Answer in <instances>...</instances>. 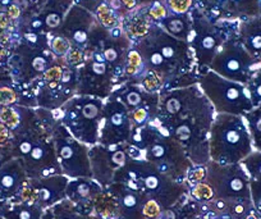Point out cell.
<instances>
[{
  "mask_svg": "<svg viewBox=\"0 0 261 219\" xmlns=\"http://www.w3.org/2000/svg\"><path fill=\"white\" fill-rule=\"evenodd\" d=\"M107 188L118 200V219H145L142 215V205L147 198L146 195L118 182H113Z\"/></svg>",
  "mask_w": 261,
  "mask_h": 219,
  "instance_id": "19",
  "label": "cell"
},
{
  "mask_svg": "<svg viewBox=\"0 0 261 219\" xmlns=\"http://www.w3.org/2000/svg\"><path fill=\"white\" fill-rule=\"evenodd\" d=\"M199 86L212 103L217 114L245 115L253 109L246 85L223 79L213 70L202 73L199 77Z\"/></svg>",
  "mask_w": 261,
  "mask_h": 219,
  "instance_id": "5",
  "label": "cell"
},
{
  "mask_svg": "<svg viewBox=\"0 0 261 219\" xmlns=\"http://www.w3.org/2000/svg\"><path fill=\"white\" fill-rule=\"evenodd\" d=\"M163 210L164 209L162 208V205L156 200L151 198L145 199L144 205H142V215H144L145 219H156L162 214Z\"/></svg>",
  "mask_w": 261,
  "mask_h": 219,
  "instance_id": "32",
  "label": "cell"
},
{
  "mask_svg": "<svg viewBox=\"0 0 261 219\" xmlns=\"http://www.w3.org/2000/svg\"><path fill=\"white\" fill-rule=\"evenodd\" d=\"M113 182L123 183L130 190L156 200L163 209L174 206L188 198L187 183H179L158 171L145 159H129L124 167L115 172Z\"/></svg>",
  "mask_w": 261,
  "mask_h": 219,
  "instance_id": "2",
  "label": "cell"
},
{
  "mask_svg": "<svg viewBox=\"0 0 261 219\" xmlns=\"http://www.w3.org/2000/svg\"><path fill=\"white\" fill-rule=\"evenodd\" d=\"M159 112L152 120L158 130L183 146L193 165L210 162L209 132L215 110L199 84L159 92Z\"/></svg>",
  "mask_w": 261,
  "mask_h": 219,
  "instance_id": "1",
  "label": "cell"
},
{
  "mask_svg": "<svg viewBox=\"0 0 261 219\" xmlns=\"http://www.w3.org/2000/svg\"><path fill=\"white\" fill-rule=\"evenodd\" d=\"M44 209L36 204L11 203L7 201L4 208V219H41Z\"/></svg>",
  "mask_w": 261,
  "mask_h": 219,
  "instance_id": "25",
  "label": "cell"
},
{
  "mask_svg": "<svg viewBox=\"0 0 261 219\" xmlns=\"http://www.w3.org/2000/svg\"><path fill=\"white\" fill-rule=\"evenodd\" d=\"M188 196L192 200L201 204H206L215 199L214 190L206 181H202V182L191 186L190 190H188Z\"/></svg>",
  "mask_w": 261,
  "mask_h": 219,
  "instance_id": "27",
  "label": "cell"
},
{
  "mask_svg": "<svg viewBox=\"0 0 261 219\" xmlns=\"http://www.w3.org/2000/svg\"><path fill=\"white\" fill-rule=\"evenodd\" d=\"M13 159L11 153V148H9L8 142L7 143H0V168L3 167L7 162Z\"/></svg>",
  "mask_w": 261,
  "mask_h": 219,
  "instance_id": "35",
  "label": "cell"
},
{
  "mask_svg": "<svg viewBox=\"0 0 261 219\" xmlns=\"http://www.w3.org/2000/svg\"><path fill=\"white\" fill-rule=\"evenodd\" d=\"M95 13L97 14V22L105 29L112 30L119 25V17L110 9L107 3H102Z\"/></svg>",
  "mask_w": 261,
  "mask_h": 219,
  "instance_id": "28",
  "label": "cell"
},
{
  "mask_svg": "<svg viewBox=\"0 0 261 219\" xmlns=\"http://www.w3.org/2000/svg\"><path fill=\"white\" fill-rule=\"evenodd\" d=\"M170 14H187L193 6V0H165Z\"/></svg>",
  "mask_w": 261,
  "mask_h": 219,
  "instance_id": "31",
  "label": "cell"
},
{
  "mask_svg": "<svg viewBox=\"0 0 261 219\" xmlns=\"http://www.w3.org/2000/svg\"><path fill=\"white\" fill-rule=\"evenodd\" d=\"M241 164L250 178L251 200L256 206L261 201V152H252Z\"/></svg>",
  "mask_w": 261,
  "mask_h": 219,
  "instance_id": "22",
  "label": "cell"
},
{
  "mask_svg": "<svg viewBox=\"0 0 261 219\" xmlns=\"http://www.w3.org/2000/svg\"><path fill=\"white\" fill-rule=\"evenodd\" d=\"M215 21H234L261 17V0H209Z\"/></svg>",
  "mask_w": 261,
  "mask_h": 219,
  "instance_id": "16",
  "label": "cell"
},
{
  "mask_svg": "<svg viewBox=\"0 0 261 219\" xmlns=\"http://www.w3.org/2000/svg\"><path fill=\"white\" fill-rule=\"evenodd\" d=\"M97 21L91 12L86 11L82 7L73 4L65 16L63 25L57 31V35L68 40L72 47H79L85 50L90 40L92 29Z\"/></svg>",
  "mask_w": 261,
  "mask_h": 219,
  "instance_id": "15",
  "label": "cell"
},
{
  "mask_svg": "<svg viewBox=\"0 0 261 219\" xmlns=\"http://www.w3.org/2000/svg\"><path fill=\"white\" fill-rule=\"evenodd\" d=\"M160 27L172 35L173 37L179 40H185L188 41L190 37L191 30H192V18H191L190 13L187 14H170L165 17L162 22H159Z\"/></svg>",
  "mask_w": 261,
  "mask_h": 219,
  "instance_id": "23",
  "label": "cell"
},
{
  "mask_svg": "<svg viewBox=\"0 0 261 219\" xmlns=\"http://www.w3.org/2000/svg\"><path fill=\"white\" fill-rule=\"evenodd\" d=\"M237 39L251 57L261 59V17L238 22Z\"/></svg>",
  "mask_w": 261,
  "mask_h": 219,
  "instance_id": "21",
  "label": "cell"
},
{
  "mask_svg": "<svg viewBox=\"0 0 261 219\" xmlns=\"http://www.w3.org/2000/svg\"><path fill=\"white\" fill-rule=\"evenodd\" d=\"M68 182L69 178L65 177L64 175L29 180L30 186L35 192L36 204L44 210L67 199L65 190Z\"/></svg>",
  "mask_w": 261,
  "mask_h": 219,
  "instance_id": "17",
  "label": "cell"
},
{
  "mask_svg": "<svg viewBox=\"0 0 261 219\" xmlns=\"http://www.w3.org/2000/svg\"><path fill=\"white\" fill-rule=\"evenodd\" d=\"M53 140L62 173L65 177H68L69 180L92 178L89 145L74 138L63 123L57 125L53 130Z\"/></svg>",
  "mask_w": 261,
  "mask_h": 219,
  "instance_id": "9",
  "label": "cell"
},
{
  "mask_svg": "<svg viewBox=\"0 0 261 219\" xmlns=\"http://www.w3.org/2000/svg\"><path fill=\"white\" fill-rule=\"evenodd\" d=\"M19 160L26 171L29 180L63 175L58 160L54 140H53V132L49 131L42 133L30 154Z\"/></svg>",
  "mask_w": 261,
  "mask_h": 219,
  "instance_id": "13",
  "label": "cell"
},
{
  "mask_svg": "<svg viewBox=\"0 0 261 219\" xmlns=\"http://www.w3.org/2000/svg\"><path fill=\"white\" fill-rule=\"evenodd\" d=\"M246 87L248 90L253 108L261 107V68L251 77Z\"/></svg>",
  "mask_w": 261,
  "mask_h": 219,
  "instance_id": "29",
  "label": "cell"
},
{
  "mask_svg": "<svg viewBox=\"0 0 261 219\" xmlns=\"http://www.w3.org/2000/svg\"><path fill=\"white\" fill-rule=\"evenodd\" d=\"M261 68V59L251 57L237 39V31L230 35L215 57L209 69L229 81L247 85L251 77Z\"/></svg>",
  "mask_w": 261,
  "mask_h": 219,
  "instance_id": "7",
  "label": "cell"
},
{
  "mask_svg": "<svg viewBox=\"0 0 261 219\" xmlns=\"http://www.w3.org/2000/svg\"><path fill=\"white\" fill-rule=\"evenodd\" d=\"M132 127L130 113L123 103L114 95L105 99L99 143L105 146L124 145L129 141Z\"/></svg>",
  "mask_w": 261,
  "mask_h": 219,
  "instance_id": "11",
  "label": "cell"
},
{
  "mask_svg": "<svg viewBox=\"0 0 261 219\" xmlns=\"http://www.w3.org/2000/svg\"><path fill=\"white\" fill-rule=\"evenodd\" d=\"M104 100L87 95H74L59 109L53 110L58 122L63 123L74 138L94 146L99 143Z\"/></svg>",
  "mask_w": 261,
  "mask_h": 219,
  "instance_id": "4",
  "label": "cell"
},
{
  "mask_svg": "<svg viewBox=\"0 0 261 219\" xmlns=\"http://www.w3.org/2000/svg\"><path fill=\"white\" fill-rule=\"evenodd\" d=\"M104 187L94 178H76L69 180L65 190V196L74 204L80 211L91 216L92 203L99 193L102 192Z\"/></svg>",
  "mask_w": 261,
  "mask_h": 219,
  "instance_id": "18",
  "label": "cell"
},
{
  "mask_svg": "<svg viewBox=\"0 0 261 219\" xmlns=\"http://www.w3.org/2000/svg\"><path fill=\"white\" fill-rule=\"evenodd\" d=\"M146 37L167 60L175 77H182V73H187L193 59L192 52L187 41L173 37L158 23L151 25Z\"/></svg>",
  "mask_w": 261,
  "mask_h": 219,
  "instance_id": "12",
  "label": "cell"
},
{
  "mask_svg": "<svg viewBox=\"0 0 261 219\" xmlns=\"http://www.w3.org/2000/svg\"><path fill=\"white\" fill-rule=\"evenodd\" d=\"M74 2H76L77 6L82 7V8L91 12V13L96 12L97 8H99L102 3H105L104 0H74Z\"/></svg>",
  "mask_w": 261,
  "mask_h": 219,
  "instance_id": "34",
  "label": "cell"
},
{
  "mask_svg": "<svg viewBox=\"0 0 261 219\" xmlns=\"http://www.w3.org/2000/svg\"><path fill=\"white\" fill-rule=\"evenodd\" d=\"M144 159L155 165L163 175L179 183H186L188 171L193 165L183 146L160 132L156 126H154L151 141L144 152Z\"/></svg>",
  "mask_w": 261,
  "mask_h": 219,
  "instance_id": "6",
  "label": "cell"
},
{
  "mask_svg": "<svg viewBox=\"0 0 261 219\" xmlns=\"http://www.w3.org/2000/svg\"><path fill=\"white\" fill-rule=\"evenodd\" d=\"M255 209H256V210H257V211H258V213H260V214H261V201H260V203H258V204H257V205H256V206H255Z\"/></svg>",
  "mask_w": 261,
  "mask_h": 219,
  "instance_id": "38",
  "label": "cell"
},
{
  "mask_svg": "<svg viewBox=\"0 0 261 219\" xmlns=\"http://www.w3.org/2000/svg\"><path fill=\"white\" fill-rule=\"evenodd\" d=\"M253 150L242 115L215 114L209 132L210 160L222 165L237 164Z\"/></svg>",
  "mask_w": 261,
  "mask_h": 219,
  "instance_id": "3",
  "label": "cell"
},
{
  "mask_svg": "<svg viewBox=\"0 0 261 219\" xmlns=\"http://www.w3.org/2000/svg\"><path fill=\"white\" fill-rule=\"evenodd\" d=\"M7 205V201H0V219H4L3 218V214H4V208Z\"/></svg>",
  "mask_w": 261,
  "mask_h": 219,
  "instance_id": "37",
  "label": "cell"
},
{
  "mask_svg": "<svg viewBox=\"0 0 261 219\" xmlns=\"http://www.w3.org/2000/svg\"><path fill=\"white\" fill-rule=\"evenodd\" d=\"M206 182L214 190L215 199L225 201H252L250 178L241 163L222 165L210 160L206 164Z\"/></svg>",
  "mask_w": 261,
  "mask_h": 219,
  "instance_id": "10",
  "label": "cell"
},
{
  "mask_svg": "<svg viewBox=\"0 0 261 219\" xmlns=\"http://www.w3.org/2000/svg\"><path fill=\"white\" fill-rule=\"evenodd\" d=\"M89 155L92 178L104 188L112 185L115 172L124 167L125 163L130 159L128 155L127 143L110 146L96 143L90 146Z\"/></svg>",
  "mask_w": 261,
  "mask_h": 219,
  "instance_id": "14",
  "label": "cell"
},
{
  "mask_svg": "<svg viewBox=\"0 0 261 219\" xmlns=\"http://www.w3.org/2000/svg\"><path fill=\"white\" fill-rule=\"evenodd\" d=\"M192 18V30L188 37L193 58L200 67L209 68L213 58L218 53L223 42L237 31V26L233 29H224L229 21H210L204 13L195 12Z\"/></svg>",
  "mask_w": 261,
  "mask_h": 219,
  "instance_id": "8",
  "label": "cell"
},
{
  "mask_svg": "<svg viewBox=\"0 0 261 219\" xmlns=\"http://www.w3.org/2000/svg\"><path fill=\"white\" fill-rule=\"evenodd\" d=\"M29 182L21 160L11 159L0 168V201H9L16 198Z\"/></svg>",
  "mask_w": 261,
  "mask_h": 219,
  "instance_id": "20",
  "label": "cell"
},
{
  "mask_svg": "<svg viewBox=\"0 0 261 219\" xmlns=\"http://www.w3.org/2000/svg\"><path fill=\"white\" fill-rule=\"evenodd\" d=\"M248 132H250L255 152H261V107L253 108L251 112L243 115Z\"/></svg>",
  "mask_w": 261,
  "mask_h": 219,
  "instance_id": "26",
  "label": "cell"
},
{
  "mask_svg": "<svg viewBox=\"0 0 261 219\" xmlns=\"http://www.w3.org/2000/svg\"><path fill=\"white\" fill-rule=\"evenodd\" d=\"M202 181H206V165H192L191 169L188 171L187 178H186V183L188 187L200 183Z\"/></svg>",
  "mask_w": 261,
  "mask_h": 219,
  "instance_id": "33",
  "label": "cell"
},
{
  "mask_svg": "<svg viewBox=\"0 0 261 219\" xmlns=\"http://www.w3.org/2000/svg\"><path fill=\"white\" fill-rule=\"evenodd\" d=\"M49 46H50V50L54 53L55 57L58 58H64L65 55L68 54V52L72 47L68 40L57 34H55V36L51 39Z\"/></svg>",
  "mask_w": 261,
  "mask_h": 219,
  "instance_id": "30",
  "label": "cell"
},
{
  "mask_svg": "<svg viewBox=\"0 0 261 219\" xmlns=\"http://www.w3.org/2000/svg\"><path fill=\"white\" fill-rule=\"evenodd\" d=\"M91 216L92 219H118V200L108 188L95 198Z\"/></svg>",
  "mask_w": 261,
  "mask_h": 219,
  "instance_id": "24",
  "label": "cell"
},
{
  "mask_svg": "<svg viewBox=\"0 0 261 219\" xmlns=\"http://www.w3.org/2000/svg\"><path fill=\"white\" fill-rule=\"evenodd\" d=\"M120 2H122L123 4H124V7L125 8L128 9V11H132V9L135 8V7L137 6V2L136 0H120Z\"/></svg>",
  "mask_w": 261,
  "mask_h": 219,
  "instance_id": "36",
  "label": "cell"
}]
</instances>
